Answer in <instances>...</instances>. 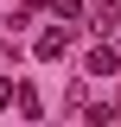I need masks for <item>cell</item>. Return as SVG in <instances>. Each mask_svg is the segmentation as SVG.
I'll return each mask as SVG.
<instances>
[{"label":"cell","instance_id":"4","mask_svg":"<svg viewBox=\"0 0 121 127\" xmlns=\"http://www.w3.org/2000/svg\"><path fill=\"white\" fill-rule=\"evenodd\" d=\"M51 19H70L76 26V19H83V0H51Z\"/></svg>","mask_w":121,"mask_h":127},{"label":"cell","instance_id":"1","mask_svg":"<svg viewBox=\"0 0 121 127\" xmlns=\"http://www.w3.org/2000/svg\"><path fill=\"white\" fill-rule=\"evenodd\" d=\"M76 45V32H70V19H58V26H51V32H38V45H32V51H38V57H45V64H58L64 57V51H70Z\"/></svg>","mask_w":121,"mask_h":127},{"label":"cell","instance_id":"6","mask_svg":"<svg viewBox=\"0 0 121 127\" xmlns=\"http://www.w3.org/2000/svg\"><path fill=\"white\" fill-rule=\"evenodd\" d=\"M13 89H19L13 76H0V108H13Z\"/></svg>","mask_w":121,"mask_h":127},{"label":"cell","instance_id":"2","mask_svg":"<svg viewBox=\"0 0 121 127\" xmlns=\"http://www.w3.org/2000/svg\"><path fill=\"white\" fill-rule=\"evenodd\" d=\"M13 102H19V114H26V121H38V114H45V102H38V89H32V83H19Z\"/></svg>","mask_w":121,"mask_h":127},{"label":"cell","instance_id":"5","mask_svg":"<svg viewBox=\"0 0 121 127\" xmlns=\"http://www.w3.org/2000/svg\"><path fill=\"white\" fill-rule=\"evenodd\" d=\"M115 19H121V13H115V0H102V6H96V32H115Z\"/></svg>","mask_w":121,"mask_h":127},{"label":"cell","instance_id":"7","mask_svg":"<svg viewBox=\"0 0 121 127\" xmlns=\"http://www.w3.org/2000/svg\"><path fill=\"white\" fill-rule=\"evenodd\" d=\"M0 57H6V38H0Z\"/></svg>","mask_w":121,"mask_h":127},{"label":"cell","instance_id":"3","mask_svg":"<svg viewBox=\"0 0 121 127\" xmlns=\"http://www.w3.org/2000/svg\"><path fill=\"white\" fill-rule=\"evenodd\" d=\"M115 64H121L115 45H96V51H89V76H115Z\"/></svg>","mask_w":121,"mask_h":127}]
</instances>
